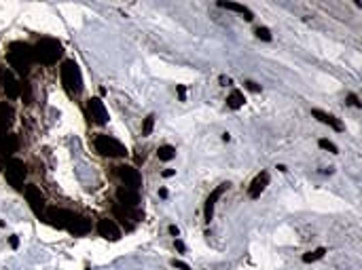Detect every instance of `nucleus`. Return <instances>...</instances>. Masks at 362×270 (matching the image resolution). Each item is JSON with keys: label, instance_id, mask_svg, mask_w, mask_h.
<instances>
[{"label": "nucleus", "instance_id": "4468645a", "mask_svg": "<svg viewBox=\"0 0 362 270\" xmlns=\"http://www.w3.org/2000/svg\"><path fill=\"white\" fill-rule=\"evenodd\" d=\"M267 184H269V173H267V171L258 173V175L252 179L250 188H248V196H250V198H258V196H260V192H263V190L267 188Z\"/></svg>", "mask_w": 362, "mask_h": 270}, {"label": "nucleus", "instance_id": "7c9ffc66", "mask_svg": "<svg viewBox=\"0 0 362 270\" xmlns=\"http://www.w3.org/2000/svg\"><path fill=\"white\" fill-rule=\"evenodd\" d=\"M9 245H11L13 249L19 247V239H17V236H9Z\"/></svg>", "mask_w": 362, "mask_h": 270}, {"label": "nucleus", "instance_id": "6ab92c4d", "mask_svg": "<svg viewBox=\"0 0 362 270\" xmlns=\"http://www.w3.org/2000/svg\"><path fill=\"white\" fill-rule=\"evenodd\" d=\"M220 9H227V11H233V13H239V15H244L246 21H252L254 19V13L248 9L244 4H237V2H218Z\"/></svg>", "mask_w": 362, "mask_h": 270}, {"label": "nucleus", "instance_id": "ddd939ff", "mask_svg": "<svg viewBox=\"0 0 362 270\" xmlns=\"http://www.w3.org/2000/svg\"><path fill=\"white\" fill-rule=\"evenodd\" d=\"M66 230L70 234H74V236H85L89 230H91V222H89L87 217H83V215H74L72 220H70Z\"/></svg>", "mask_w": 362, "mask_h": 270}, {"label": "nucleus", "instance_id": "4be33fe9", "mask_svg": "<svg viewBox=\"0 0 362 270\" xmlns=\"http://www.w3.org/2000/svg\"><path fill=\"white\" fill-rule=\"evenodd\" d=\"M174 156H176V148L174 146H161L157 150V158L163 160V163H168V160H171Z\"/></svg>", "mask_w": 362, "mask_h": 270}, {"label": "nucleus", "instance_id": "f8f14e48", "mask_svg": "<svg viewBox=\"0 0 362 270\" xmlns=\"http://www.w3.org/2000/svg\"><path fill=\"white\" fill-rule=\"evenodd\" d=\"M2 89L9 99H17L19 97V80L15 78V74L11 70L4 68V76H2Z\"/></svg>", "mask_w": 362, "mask_h": 270}, {"label": "nucleus", "instance_id": "a878e982", "mask_svg": "<svg viewBox=\"0 0 362 270\" xmlns=\"http://www.w3.org/2000/svg\"><path fill=\"white\" fill-rule=\"evenodd\" d=\"M318 146H320L322 150H328V152L337 154V146L333 144V141H328V139H320V141H318Z\"/></svg>", "mask_w": 362, "mask_h": 270}, {"label": "nucleus", "instance_id": "9b49d317", "mask_svg": "<svg viewBox=\"0 0 362 270\" xmlns=\"http://www.w3.org/2000/svg\"><path fill=\"white\" fill-rule=\"evenodd\" d=\"M117 201H119V205L123 209L133 211L138 207V203H140V196H138V192L131 190V188H119L117 190Z\"/></svg>", "mask_w": 362, "mask_h": 270}, {"label": "nucleus", "instance_id": "bb28decb", "mask_svg": "<svg viewBox=\"0 0 362 270\" xmlns=\"http://www.w3.org/2000/svg\"><path fill=\"white\" fill-rule=\"evenodd\" d=\"M256 36L260 38V40H265V42L271 40V32L267 30V28H263V25H260V28H256Z\"/></svg>", "mask_w": 362, "mask_h": 270}, {"label": "nucleus", "instance_id": "2eb2a0df", "mask_svg": "<svg viewBox=\"0 0 362 270\" xmlns=\"http://www.w3.org/2000/svg\"><path fill=\"white\" fill-rule=\"evenodd\" d=\"M225 190H227V184H222V186H218L216 190H212V194L208 196L206 207H203V215H206V222L212 220V215H214V205H216V201H218L222 194H225Z\"/></svg>", "mask_w": 362, "mask_h": 270}, {"label": "nucleus", "instance_id": "f257e3e1", "mask_svg": "<svg viewBox=\"0 0 362 270\" xmlns=\"http://www.w3.org/2000/svg\"><path fill=\"white\" fill-rule=\"evenodd\" d=\"M6 59H9L11 68L15 70L17 74L25 76L30 72V66L34 63V49L30 47L28 42L15 40L9 44V51H6Z\"/></svg>", "mask_w": 362, "mask_h": 270}, {"label": "nucleus", "instance_id": "cd10ccee", "mask_svg": "<svg viewBox=\"0 0 362 270\" xmlns=\"http://www.w3.org/2000/svg\"><path fill=\"white\" fill-rule=\"evenodd\" d=\"M176 91H178V97H180V101L187 99V89H184V85H176Z\"/></svg>", "mask_w": 362, "mask_h": 270}, {"label": "nucleus", "instance_id": "20e7f679", "mask_svg": "<svg viewBox=\"0 0 362 270\" xmlns=\"http://www.w3.org/2000/svg\"><path fill=\"white\" fill-rule=\"evenodd\" d=\"M93 146H95V150H98V152L102 154V156L121 158V156H125V154H127L125 146L121 144L119 139L110 137V135H104V133H100L98 137L93 139Z\"/></svg>", "mask_w": 362, "mask_h": 270}, {"label": "nucleus", "instance_id": "aec40b11", "mask_svg": "<svg viewBox=\"0 0 362 270\" xmlns=\"http://www.w3.org/2000/svg\"><path fill=\"white\" fill-rule=\"evenodd\" d=\"M112 215L117 217V220H119L121 224H123V226H125L127 230H131V228H133V224H129V211L123 209L121 205H114V207H112Z\"/></svg>", "mask_w": 362, "mask_h": 270}, {"label": "nucleus", "instance_id": "423d86ee", "mask_svg": "<svg viewBox=\"0 0 362 270\" xmlns=\"http://www.w3.org/2000/svg\"><path fill=\"white\" fill-rule=\"evenodd\" d=\"M25 201H28L30 209L34 211V215L38 217V220H44V194L41 192V188H36L34 184L25 186Z\"/></svg>", "mask_w": 362, "mask_h": 270}, {"label": "nucleus", "instance_id": "e433bc0d", "mask_svg": "<svg viewBox=\"0 0 362 270\" xmlns=\"http://www.w3.org/2000/svg\"><path fill=\"white\" fill-rule=\"evenodd\" d=\"M2 76H4V68H0V87H2Z\"/></svg>", "mask_w": 362, "mask_h": 270}, {"label": "nucleus", "instance_id": "393cba45", "mask_svg": "<svg viewBox=\"0 0 362 270\" xmlns=\"http://www.w3.org/2000/svg\"><path fill=\"white\" fill-rule=\"evenodd\" d=\"M152 127H155V116H146L144 118V125H142V135H150L152 133Z\"/></svg>", "mask_w": 362, "mask_h": 270}, {"label": "nucleus", "instance_id": "b1692460", "mask_svg": "<svg viewBox=\"0 0 362 270\" xmlns=\"http://www.w3.org/2000/svg\"><path fill=\"white\" fill-rule=\"evenodd\" d=\"M324 253H326V249H324V247H320V249H316V251H309V253H305V255H303V262H305V264H311V262L320 260Z\"/></svg>", "mask_w": 362, "mask_h": 270}, {"label": "nucleus", "instance_id": "2f4dec72", "mask_svg": "<svg viewBox=\"0 0 362 270\" xmlns=\"http://www.w3.org/2000/svg\"><path fill=\"white\" fill-rule=\"evenodd\" d=\"M174 266L180 268V270H189V264H184V262H180V260H174Z\"/></svg>", "mask_w": 362, "mask_h": 270}, {"label": "nucleus", "instance_id": "0eeeda50", "mask_svg": "<svg viewBox=\"0 0 362 270\" xmlns=\"http://www.w3.org/2000/svg\"><path fill=\"white\" fill-rule=\"evenodd\" d=\"M72 217H74L72 211L62 209V207H53V209H49L47 213H44V222H49L51 226L57 228V230H66Z\"/></svg>", "mask_w": 362, "mask_h": 270}, {"label": "nucleus", "instance_id": "f03ea898", "mask_svg": "<svg viewBox=\"0 0 362 270\" xmlns=\"http://www.w3.org/2000/svg\"><path fill=\"white\" fill-rule=\"evenodd\" d=\"M34 61L44 63V66H53L57 63V59L62 57V44L55 40V38H41L34 47Z\"/></svg>", "mask_w": 362, "mask_h": 270}, {"label": "nucleus", "instance_id": "dca6fc26", "mask_svg": "<svg viewBox=\"0 0 362 270\" xmlns=\"http://www.w3.org/2000/svg\"><path fill=\"white\" fill-rule=\"evenodd\" d=\"M13 120H15V110H13L11 104H6V101H2L0 104V131H9Z\"/></svg>", "mask_w": 362, "mask_h": 270}, {"label": "nucleus", "instance_id": "c85d7f7f", "mask_svg": "<svg viewBox=\"0 0 362 270\" xmlns=\"http://www.w3.org/2000/svg\"><path fill=\"white\" fill-rule=\"evenodd\" d=\"M246 89H250V91H254V93H258V91H260V87L256 85V82H252V80H248V82H246Z\"/></svg>", "mask_w": 362, "mask_h": 270}, {"label": "nucleus", "instance_id": "39448f33", "mask_svg": "<svg viewBox=\"0 0 362 270\" xmlns=\"http://www.w3.org/2000/svg\"><path fill=\"white\" fill-rule=\"evenodd\" d=\"M25 163L19 158H9L4 165V177L15 190H23V179H25Z\"/></svg>", "mask_w": 362, "mask_h": 270}, {"label": "nucleus", "instance_id": "f704fd0d", "mask_svg": "<svg viewBox=\"0 0 362 270\" xmlns=\"http://www.w3.org/2000/svg\"><path fill=\"white\" fill-rule=\"evenodd\" d=\"M170 234H174V236H178V228H176V226H170Z\"/></svg>", "mask_w": 362, "mask_h": 270}, {"label": "nucleus", "instance_id": "6e6552de", "mask_svg": "<svg viewBox=\"0 0 362 270\" xmlns=\"http://www.w3.org/2000/svg\"><path fill=\"white\" fill-rule=\"evenodd\" d=\"M117 175L119 179L125 184V188H131V190H138L142 186V175L136 167H127V165H121L117 167Z\"/></svg>", "mask_w": 362, "mask_h": 270}, {"label": "nucleus", "instance_id": "f3484780", "mask_svg": "<svg viewBox=\"0 0 362 270\" xmlns=\"http://www.w3.org/2000/svg\"><path fill=\"white\" fill-rule=\"evenodd\" d=\"M17 150H19V137H17L15 133H6L0 154H2V156H13V154H15Z\"/></svg>", "mask_w": 362, "mask_h": 270}, {"label": "nucleus", "instance_id": "5701e85b", "mask_svg": "<svg viewBox=\"0 0 362 270\" xmlns=\"http://www.w3.org/2000/svg\"><path fill=\"white\" fill-rule=\"evenodd\" d=\"M19 97L23 99V104H30V101H32V87H30L28 80L19 82Z\"/></svg>", "mask_w": 362, "mask_h": 270}, {"label": "nucleus", "instance_id": "4c0bfd02", "mask_svg": "<svg viewBox=\"0 0 362 270\" xmlns=\"http://www.w3.org/2000/svg\"><path fill=\"white\" fill-rule=\"evenodd\" d=\"M2 167H4V163H2V154H0V169H2Z\"/></svg>", "mask_w": 362, "mask_h": 270}, {"label": "nucleus", "instance_id": "c9c22d12", "mask_svg": "<svg viewBox=\"0 0 362 270\" xmlns=\"http://www.w3.org/2000/svg\"><path fill=\"white\" fill-rule=\"evenodd\" d=\"M159 196H161V198H165V196H168V190H165V188H161V190H159Z\"/></svg>", "mask_w": 362, "mask_h": 270}, {"label": "nucleus", "instance_id": "a211bd4d", "mask_svg": "<svg viewBox=\"0 0 362 270\" xmlns=\"http://www.w3.org/2000/svg\"><path fill=\"white\" fill-rule=\"evenodd\" d=\"M311 114H314V116L320 120V123H324V125H328V127H333L335 131H341L343 129V125L339 123V120H337L333 114H328V112H322V110H318V108H314V110H311Z\"/></svg>", "mask_w": 362, "mask_h": 270}, {"label": "nucleus", "instance_id": "412c9836", "mask_svg": "<svg viewBox=\"0 0 362 270\" xmlns=\"http://www.w3.org/2000/svg\"><path fill=\"white\" fill-rule=\"evenodd\" d=\"M244 101H246V99H244V93L235 89V91L229 93V97H227V106L231 108V110H237V108L244 106Z\"/></svg>", "mask_w": 362, "mask_h": 270}, {"label": "nucleus", "instance_id": "473e14b6", "mask_svg": "<svg viewBox=\"0 0 362 270\" xmlns=\"http://www.w3.org/2000/svg\"><path fill=\"white\" fill-rule=\"evenodd\" d=\"M176 249H178V251H184V243L176 239Z\"/></svg>", "mask_w": 362, "mask_h": 270}, {"label": "nucleus", "instance_id": "72a5a7b5", "mask_svg": "<svg viewBox=\"0 0 362 270\" xmlns=\"http://www.w3.org/2000/svg\"><path fill=\"white\" fill-rule=\"evenodd\" d=\"M171 175H174V169H165L163 171V177H171Z\"/></svg>", "mask_w": 362, "mask_h": 270}, {"label": "nucleus", "instance_id": "7ed1b4c3", "mask_svg": "<svg viewBox=\"0 0 362 270\" xmlns=\"http://www.w3.org/2000/svg\"><path fill=\"white\" fill-rule=\"evenodd\" d=\"M60 76H62V85H64V89H66L68 95L81 93V89H83V76H81L79 66H76L72 59H66V61L62 63Z\"/></svg>", "mask_w": 362, "mask_h": 270}, {"label": "nucleus", "instance_id": "1a4fd4ad", "mask_svg": "<svg viewBox=\"0 0 362 270\" xmlns=\"http://www.w3.org/2000/svg\"><path fill=\"white\" fill-rule=\"evenodd\" d=\"M87 114H89V118H93V123H98V125H104L108 120V112L104 108V101L100 97H91L87 101Z\"/></svg>", "mask_w": 362, "mask_h": 270}, {"label": "nucleus", "instance_id": "9d476101", "mask_svg": "<svg viewBox=\"0 0 362 270\" xmlns=\"http://www.w3.org/2000/svg\"><path fill=\"white\" fill-rule=\"evenodd\" d=\"M98 234L102 236V239H106V241H119L121 239V230L117 226V222L114 220H108V217H104V220H100L98 222Z\"/></svg>", "mask_w": 362, "mask_h": 270}, {"label": "nucleus", "instance_id": "c756f323", "mask_svg": "<svg viewBox=\"0 0 362 270\" xmlns=\"http://www.w3.org/2000/svg\"><path fill=\"white\" fill-rule=\"evenodd\" d=\"M347 101H349V104H352V106H356V108H360V101H358V97H356V95H354V93H349V95H347Z\"/></svg>", "mask_w": 362, "mask_h": 270}]
</instances>
